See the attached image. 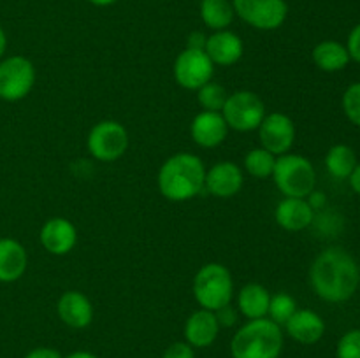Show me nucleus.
<instances>
[{
  "instance_id": "1",
  "label": "nucleus",
  "mask_w": 360,
  "mask_h": 358,
  "mask_svg": "<svg viewBox=\"0 0 360 358\" xmlns=\"http://www.w3.org/2000/svg\"><path fill=\"white\" fill-rule=\"evenodd\" d=\"M315 293L326 302L350 300L360 284V269L354 256L341 248L323 249L309 269Z\"/></svg>"
},
{
  "instance_id": "2",
  "label": "nucleus",
  "mask_w": 360,
  "mask_h": 358,
  "mask_svg": "<svg viewBox=\"0 0 360 358\" xmlns=\"http://www.w3.org/2000/svg\"><path fill=\"white\" fill-rule=\"evenodd\" d=\"M206 181V167L197 154L178 153L158 171V190L172 202H185L199 195Z\"/></svg>"
},
{
  "instance_id": "3",
  "label": "nucleus",
  "mask_w": 360,
  "mask_h": 358,
  "mask_svg": "<svg viewBox=\"0 0 360 358\" xmlns=\"http://www.w3.org/2000/svg\"><path fill=\"white\" fill-rule=\"evenodd\" d=\"M283 350V332L269 318L250 319L231 340L232 358H278Z\"/></svg>"
},
{
  "instance_id": "4",
  "label": "nucleus",
  "mask_w": 360,
  "mask_h": 358,
  "mask_svg": "<svg viewBox=\"0 0 360 358\" xmlns=\"http://www.w3.org/2000/svg\"><path fill=\"white\" fill-rule=\"evenodd\" d=\"M234 295L231 270L221 263H206L193 277V297L207 311H218L229 305Z\"/></svg>"
},
{
  "instance_id": "5",
  "label": "nucleus",
  "mask_w": 360,
  "mask_h": 358,
  "mask_svg": "<svg viewBox=\"0 0 360 358\" xmlns=\"http://www.w3.org/2000/svg\"><path fill=\"white\" fill-rule=\"evenodd\" d=\"M271 178L285 197L306 199L315 190L316 172L311 161L301 154H281L276 158Z\"/></svg>"
},
{
  "instance_id": "6",
  "label": "nucleus",
  "mask_w": 360,
  "mask_h": 358,
  "mask_svg": "<svg viewBox=\"0 0 360 358\" xmlns=\"http://www.w3.org/2000/svg\"><path fill=\"white\" fill-rule=\"evenodd\" d=\"M221 116L229 128L238 130V132H250V130L259 128L262 119L266 118V105L257 93L241 90L229 95L221 109Z\"/></svg>"
},
{
  "instance_id": "7",
  "label": "nucleus",
  "mask_w": 360,
  "mask_h": 358,
  "mask_svg": "<svg viewBox=\"0 0 360 358\" xmlns=\"http://www.w3.org/2000/svg\"><path fill=\"white\" fill-rule=\"evenodd\" d=\"M88 151L98 161H115L125 154L129 147V133L122 123L104 119L88 133Z\"/></svg>"
},
{
  "instance_id": "8",
  "label": "nucleus",
  "mask_w": 360,
  "mask_h": 358,
  "mask_svg": "<svg viewBox=\"0 0 360 358\" xmlns=\"http://www.w3.org/2000/svg\"><path fill=\"white\" fill-rule=\"evenodd\" d=\"M34 84L35 67L30 60L14 55L0 62V98L2 100H21L30 93Z\"/></svg>"
},
{
  "instance_id": "9",
  "label": "nucleus",
  "mask_w": 360,
  "mask_h": 358,
  "mask_svg": "<svg viewBox=\"0 0 360 358\" xmlns=\"http://www.w3.org/2000/svg\"><path fill=\"white\" fill-rule=\"evenodd\" d=\"M236 16L257 30L271 32L280 28L288 16L285 0H232Z\"/></svg>"
},
{
  "instance_id": "10",
  "label": "nucleus",
  "mask_w": 360,
  "mask_h": 358,
  "mask_svg": "<svg viewBox=\"0 0 360 358\" xmlns=\"http://www.w3.org/2000/svg\"><path fill=\"white\" fill-rule=\"evenodd\" d=\"M174 79L185 90H199L210 83L214 65L204 49H183L174 62Z\"/></svg>"
},
{
  "instance_id": "11",
  "label": "nucleus",
  "mask_w": 360,
  "mask_h": 358,
  "mask_svg": "<svg viewBox=\"0 0 360 358\" xmlns=\"http://www.w3.org/2000/svg\"><path fill=\"white\" fill-rule=\"evenodd\" d=\"M259 139L264 150L271 151L274 157L288 153L295 140V125L292 118L283 112L266 114L259 128Z\"/></svg>"
},
{
  "instance_id": "12",
  "label": "nucleus",
  "mask_w": 360,
  "mask_h": 358,
  "mask_svg": "<svg viewBox=\"0 0 360 358\" xmlns=\"http://www.w3.org/2000/svg\"><path fill=\"white\" fill-rule=\"evenodd\" d=\"M243 183L245 175L234 161H218L210 171H206L204 188L218 199H231L241 192Z\"/></svg>"
},
{
  "instance_id": "13",
  "label": "nucleus",
  "mask_w": 360,
  "mask_h": 358,
  "mask_svg": "<svg viewBox=\"0 0 360 358\" xmlns=\"http://www.w3.org/2000/svg\"><path fill=\"white\" fill-rule=\"evenodd\" d=\"M42 248L56 256L72 251L77 242V230L67 218H51L46 221L39 234Z\"/></svg>"
},
{
  "instance_id": "14",
  "label": "nucleus",
  "mask_w": 360,
  "mask_h": 358,
  "mask_svg": "<svg viewBox=\"0 0 360 358\" xmlns=\"http://www.w3.org/2000/svg\"><path fill=\"white\" fill-rule=\"evenodd\" d=\"M204 51L210 56L213 65L231 67L241 60L243 53H245V44L234 32L218 30L207 37Z\"/></svg>"
},
{
  "instance_id": "15",
  "label": "nucleus",
  "mask_w": 360,
  "mask_h": 358,
  "mask_svg": "<svg viewBox=\"0 0 360 358\" xmlns=\"http://www.w3.org/2000/svg\"><path fill=\"white\" fill-rule=\"evenodd\" d=\"M229 126L221 112L202 111L193 118L190 125V135L200 147H217L225 140Z\"/></svg>"
},
{
  "instance_id": "16",
  "label": "nucleus",
  "mask_w": 360,
  "mask_h": 358,
  "mask_svg": "<svg viewBox=\"0 0 360 358\" xmlns=\"http://www.w3.org/2000/svg\"><path fill=\"white\" fill-rule=\"evenodd\" d=\"M60 319L70 329H86L94 319V305L90 298L77 290L65 291L56 304Z\"/></svg>"
},
{
  "instance_id": "17",
  "label": "nucleus",
  "mask_w": 360,
  "mask_h": 358,
  "mask_svg": "<svg viewBox=\"0 0 360 358\" xmlns=\"http://www.w3.org/2000/svg\"><path fill=\"white\" fill-rule=\"evenodd\" d=\"M276 223L288 232H301L308 228L315 220V211L306 199L285 197L274 211Z\"/></svg>"
},
{
  "instance_id": "18",
  "label": "nucleus",
  "mask_w": 360,
  "mask_h": 358,
  "mask_svg": "<svg viewBox=\"0 0 360 358\" xmlns=\"http://www.w3.org/2000/svg\"><path fill=\"white\" fill-rule=\"evenodd\" d=\"M287 333L301 344H315L326 333V323L322 316L311 309H297L285 323Z\"/></svg>"
},
{
  "instance_id": "19",
  "label": "nucleus",
  "mask_w": 360,
  "mask_h": 358,
  "mask_svg": "<svg viewBox=\"0 0 360 358\" xmlns=\"http://www.w3.org/2000/svg\"><path fill=\"white\" fill-rule=\"evenodd\" d=\"M220 332V323H218L214 311L199 309L185 323V339L192 347H207L217 340Z\"/></svg>"
},
{
  "instance_id": "20",
  "label": "nucleus",
  "mask_w": 360,
  "mask_h": 358,
  "mask_svg": "<svg viewBox=\"0 0 360 358\" xmlns=\"http://www.w3.org/2000/svg\"><path fill=\"white\" fill-rule=\"evenodd\" d=\"M28 255L16 239H0V283H14L25 274Z\"/></svg>"
},
{
  "instance_id": "21",
  "label": "nucleus",
  "mask_w": 360,
  "mask_h": 358,
  "mask_svg": "<svg viewBox=\"0 0 360 358\" xmlns=\"http://www.w3.org/2000/svg\"><path fill=\"white\" fill-rule=\"evenodd\" d=\"M271 293L267 288L259 283H250L239 290L238 293V307L241 314L248 319L266 318L269 311Z\"/></svg>"
},
{
  "instance_id": "22",
  "label": "nucleus",
  "mask_w": 360,
  "mask_h": 358,
  "mask_svg": "<svg viewBox=\"0 0 360 358\" xmlns=\"http://www.w3.org/2000/svg\"><path fill=\"white\" fill-rule=\"evenodd\" d=\"M313 62L323 72H340L350 63V55L341 42L322 41L313 49Z\"/></svg>"
},
{
  "instance_id": "23",
  "label": "nucleus",
  "mask_w": 360,
  "mask_h": 358,
  "mask_svg": "<svg viewBox=\"0 0 360 358\" xmlns=\"http://www.w3.org/2000/svg\"><path fill=\"white\" fill-rule=\"evenodd\" d=\"M200 20L211 30H227L234 21V6L229 0H200Z\"/></svg>"
},
{
  "instance_id": "24",
  "label": "nucleus",
  "mask_w": 360,
  "mask_h": 358,
  "mask_svg": "<svg viewBox=\"0 0 360 358\" xmlns=\"http://www.w3.org/2000/svg\"><path fill=\"white\" fill-rule=\"evenodd\" d=\"M357 154L347 144H336L327 151L326 167L329 174L336 179H348L357 167Z\"/></svg>"
},
{
  "instance_id": "25",
  "label": "nucleus",
  "mask_w": 360,
  "mask_h": 358,
  "mask_svg": "<svg viewBox=\"0 0 360 358\" xmlns=\"http://www.w3.org/2000/svg\"><path fill=\"white\" fill-rule=\"evenodd\" d=\"M276 157L264 147H255L245 157V168L250 175L257 179H266L273 175Z\"/></svg>"
},
{
  "instance_id": "26",
  "label": "nucleus",
  "mask_w": 360,
  "mask_h": 358,
  "mask_svg": "<svg viewBox=\"0 0 360 358\" xmlns=\"http://www.w3.org/2000/svg\"><path fill=\"white\" fill-rule=\"evenodd\" d=\"M227 90L221 84L213 83V81H210V83H206L202 88L197 90V100H199L200 107L204 111L221 112L225 102H227Z\"/></svg>"
},
{
  "instance_id": "27",
  "label": "nucleus",
  "mask_w": 360,
  "mask_h": 358,
  "mask_svg": "<svg viewBox=\"0 0 360 358\" xmlns=\"http://www.w3.org/2000/svg\"><path fill=\"white\" fill-rule=\"evenodd\" d=\"M295 311H297V305H295V300L292 295L276 293L271 297L267 314H269V319H273L278 325H285Z\"/></svg>"
},
{
  "instance_id": "28",
  "label": "nucleus",
  "mask_w": 360,
  "mask_h": 358,
  "mask_svg": "<svg viewBox=\"0 0 360 358\" xmlns=\"http://www.w3.org/2000/svg\"><path fill=\"white\" fill-rule=\"evenodd\" d=\"M343 111L354 125L360 126V83H354L347 88L343 95Z\"/></svg>"
},
{
  "instance_id": "29",
  "label": "nucleus",
  "mask_w": 360,
  "mask_h": 358,
  "mask_svg": "<svg viewBox=\"0 0 360 358\" xmlns=\"http://www.w3.org/2000/svg\"><path fill=\"white\" fill-rule=\"evenodd\" d=\"M338 358H360V329L348 330L336 347Z\"/></svg>"
},
{
  "instance_id": "30",
  "label": "nucleus",
  "mask_w": 360,
  "mask_h": 358,
  "mask_svg": "<svg viewBox=\"0 0 360 358\" xmlns=\"http://www.w3.org/2000/svg\"><path fill=\"white\" fill-rule=\"evenodd\" d=\"M162 358H195V353L188 343H174L164 351Z\"/></svg>"
},
{
  "instance_id": "31",
  "label": "nucleus",
  "mask_w": 360,
  "mask_h": 358,
  "mask_svg": "<svg viewBox=\"0 0 360 358\" xmlns=\"http://www.w3.org/2000/svg\"><path fill=\"white\" fill-rule=\"evenodd\" d=\"M347 49L348 55H350V60H355V62L360 63V23L352 28L350 35H348Z\"/></svg>"
},
{
  "instance_id": "32",
  "label": "nucleus",
  "mask_w": 360,
  "mask_h": 358,
  "mask_svg": "<svg viewBox=\"0 0 360 358\" xmlns=\"http://www.w3.org/2000/svg\"><path fill=\"white\" fill-rule=\"evenodd\" d=\"M214 314H217V319L218 323H220V326H231L234 325L236 319H238V314H236L234 309L231 307V304L224 305L221 309L214 311Z\"/></svg>"
},
{
  "instance_id": "33",
  "label": "nucleus",
  "mask_w": 360,
  "mask_h": 358,
  "mask_svg": "<svg viewBox=\"0 0 360 358\" xmlns=\"http://www.w3.org/2000/svg\"><path fill=\"white\" fill-rule=\"evenodd\" d=\"M25 358H62V354L53 347H35V350L28 351Z\"/></svg>"
},
{
  "instance_id": "34",
  "label": "nucleus",
  "mask_w": 360,
  "mask_h": 358,
  "mask_svg": "<svg viewBox=\"0 0 360 358\" xmlns=\"http://www.w3.org/2000/svg\"><path fill=\"white\" fill-rule=\"evenodd\" d=\"M207 37L202 34V32H192L188 35V41H186V48L190 49H204L206 48Z\"/></svg>"
},
{
  "instance_id": "35",
  "label": "nucleus",
  "mask_w": 360,
  "mask_h": 358,
  "mask_svg": "<svg viewBox=\"0 0 360 358\" xmlns=\"http://www.w3.org/2000/svg\"><path fill=\"white\" fill-rule=\"evenodd\" d=\"M306 200H308V204H309V206H311L313 211H315V209H322V207L326 206V202H327L326 195H323L322 192H315V190H313V192L309 193L308 197H306Z\"/></svg>"
},
{
  "instance_id": "36",
  "label": "nucleus",
  "mask_w": 360,
  "mask_h": 358,
  "mask_svg": "<svg viewBox=\"0 0 360 358\" xmlns=\"http://www.w3.org/2000/svg\"><path fill=\"white\" fill-rule=\"evenodd\" d=\"M348 179H350L352 190H354L357 195H360V161L357 164V167L354 168V172H352V175Z\"/></svg>"
},
{
  "instance_id": "37",
  "label": "nucleus",
  "mask_w": 360,
  "mask_h": 358,
  "mask_svg": "<svg viewBox=\"0 0 360 358\" xmlns=\"http://www.w3.org/2000/svg\"><path fill=\"white\" fill-rule=\"evenodd\" d=\"M6 49H7V35H6V32H4V28L0 27V58L4 56Z\"/></svg>"
},
{
  "instance_id": "38",
  "label": "nucleus",
  "mask_w": 360,
  "mask_h": 358,
  "mask_svg": "<svg viewBox=\"0 0 360 358\" xmlns=\"http://www.w3.org/2000/svg\"><path fill=\"white\" fill-rule=\"evenodd\" d=\"M67 358H97L94 353H88V351H74Z\"/></svg>"
},
{
  "instance_id": "39",
  "label": "nucleus",
  "mask_w": 360,
  "mask_h": 358,
  "mask_svg": "<svg viewBox=\"0 0 360 358\" xmlns=\"http://www.w3.org/2000/svg\"><path fill=\"white\" fill-rule=\"evenodd\" d=\"M90 4H94V6L97 7H108V6H112V4H116L118 0H88Z\"/></svg>"
}]
</instances>
